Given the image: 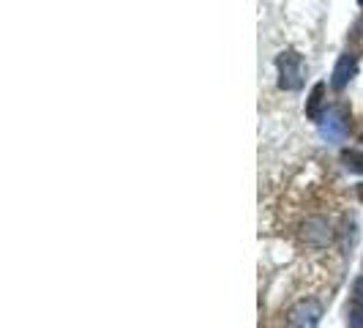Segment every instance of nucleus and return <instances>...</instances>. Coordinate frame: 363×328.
Masks as SVG:
<instances>
[{
    "instance_id": "1",
    "label": "nucleus",
    "mask_w": 363,
    "mask_h": 328,
    "mask_svg": "<svg viewBox=\"0 0 363 328\" xmlns=\"http://www.w3.org/2000/svg\"><path fill=\"white\" fill-rule=\"evenodd\" d=\"M276 69H279V88L284 91H298L303 85V77H306V63L303 58L295 53V50H287L276 58Z\"/></svg>"
},
{
    "instance_id": "2",
    "label": "nucleus",
    "mask_w": 363,
    "mask_h": 328,
    "mask_svg": "<svg viewBox=\"0 0 363 328\" xmlns=\"http://www.w3.org/2000/svg\"><path fill=\"white\" fill-rule=\"evenodd\" d=\"M323 317V304L314 298H303L290 310V326L292 328H314Z\"/></svg>"
},
{
    "instance_id": "3",
    "label": "nucleus",
    "mask_w": 363,
    "mask_h": 328,
    "mask_svg": "<svg viewBox=\"0 0 363 328\" xmlns=\"http://www.w3.org/2000/svg\"><path fill=\"white\" fill-rule=\"evenodd\" d=\"M320 134L328 143H342L347 137V112L342 107L328 109L323 115V126H320Z\"/></svg>"
},
{
    "instance_id": "4",
    "label": "nucleus",
    "mask_w": 363,
    "mask_h": 328,
    "mask_svg": "<svg viewBox=\"0 0 363 328\" xmlns=\"http://www.w3.org/2000/svg\"><path fill=\"white\" fill-rule=\"evenodd\" d=\"M301 238H303V244H309V246H328L330 238H333L330 222H328L325 217L306 219V224H303V230H301Z\"/></svg>"
},
{
    "instance_id": "5",
    "label": "nucleus",
    "mask_w": 363,
    "mask_h": 328,
    "mask_svg": "<svg viewBox=\"0 0 363 328\" xmlns=\"http://www.w3.org/2000/svg\"><path fill=\"white\" fill-rule=\"evenodd\" d=\"M355 72H358V58L352 53H347L339 58V63H336V69H333V77H330V85L333 88H347L350 85V80L355 77Z\"/></svg>"
},
{
    "instance_id": "6",
    "label": "nucleus",
    "mask_w": 363,
    "mask_h": 328,
    "mask_svg": "<svg viewBox=\"0 0 363 328\" xmlns=\"http://www.w3.org/2000/svg\"><path fill=\"white\" fill-rule=\"evenodd\" d=\"M323 104H325V82H317L309 93V102H306L309 121H323Z\"/></svg>"
},
{
    "instance_id": "7",
    "label": "nucleus",
    "mask_w": 363,
    "mask_h": 328,
    "mask_svg": "<svg viewBox=\"0 0 363 328\" xmlns=\"http://www.w3.org/2000/svg\"><path fill=\"white\" fill-rule=\"evenodd\" d=\"M342 164H345L350 173H355V175H363V151H345L342 153Z\"/></svg>"
},
{
    "instance_id": "8",
    "label": "nucleus",
    "mask_w": 363,
    "mask_h": 328,
    "mask_svg": "<svg viewBox=\"0 0 363 328\" xmlns=\"http://www.w3.org/2000/svg\"><path fill=\"white\" fill-rule=\"evenodd\" d=\"M350 328H363V304L355 301L350 307Z\"/></svg>"
},
{
    "instance_id": "9",
    "label": "nucleus",
    "mask_w": 363,
    "mask_h": 328,
    "mask_svg": "<svg viewBox=\"0 0 363 328\" xmlns=\"http://www.w3.org/2000/svg\"><path fill=\"white\" fill-rule=\"evenodd\" d=\"M355 295H358V298L363 301V276L358 279V285H355Z\"/></svg>"
},
{
    "instance_id": "10",
    "label": "nucleus",
    "mask_w": 363,
    "mask_h": 328,
    "mask_svg": "<svg viewBox=\"0 0 363 328\" xmlns=\"http://www.w3.org/2000/svg\"><path fill=\"white\" fill-rule=\"evenodd\" d=\"M358 3H361V6H363V0H358Z\"/></svg>"
}]
</instances>
